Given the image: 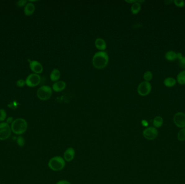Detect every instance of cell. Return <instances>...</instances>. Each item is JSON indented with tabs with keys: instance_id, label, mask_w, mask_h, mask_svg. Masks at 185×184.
<instances>
[{
	"instance_id": "cell-1",
	"label": "cell",
	"mask_w": 185,
	"mask_h": 184,
	"mask_svg": "<svg viewBox=\"0 0 185 184\" xmlns=\"http://www.w3.org/2000/svg\"><path fill=\"white\" fill-rule=\"evenodd\" d=\"M109 62V56L106 52L100 51L96 52L92 58V63L95 68L102 69L104 68Z\"/></svg>"
},
{
	"instance_id": "cell-2",
	"label": "cell",
	"mask_w": 185,
	"mask_h": 184,
	"mask_svg": "<svg viewBox=\"0 0 185 184\" xmlns=\"http://www.w3.org/2000/svg\"><path fill=\"white\" fill-rule=\"evenodd\" d=\"M11 130L15 135H21L25 133L28 128L27 121L23 118H17L11 124Z\"/></svg>"
},
{
	"instance_id": "cell-3",
	"label": "cell",
	"mask_w": 185,
	"mask_h": 184,
	"mask_svg": "<svg viewBox=\"0 0 185 184\" xmlns=\"http://www.w3.org/2000/svg\"><path fill=\"white\" fill-rule=\"evenodd\" d=\"M66 162L60 156H55L52 158L48 161V167L54 171H60L65 168Z\"/></svg>"
},
{
	"instance_id": "cell-4",
	"label": "cell",
	"mask_w": 185,
	"mask_h": 184,
	"mask_svg": "<svg viewBox=\"0 0 185 184\" xmlns=\"http://www.w3.org/2000/svg\"><path fill=\"white\" fill-rule=\"evenodd\" d=\"M52 89L48 85H43L37 91V96L41 101H47L52 95Z\"/></svg>"
},
{
	"instance_id": "cell-5",
	"label": "cell",
	"mask_w": 185,
	"mask_h": 184,
	"mask_svg": "<svg viewBox=\"0 0 185 184\" xmlns=\"http://www.w3.org/2000/svg\"><path fill=\"white\" fill-rule=\"evenodd\" d=\"M12 133L11 126L6 122L0 123V141H5L9 138Z\"/></svg>"
},
{
	"instance_id": "cell-6",
	"label": "cell",
	"mask_w": 185,
	"mask_h": 184,
	"mask_svg": "<svg viewBox=\"0 0 185 184\" xmlns=\"http://www.w3.org/2000/svg\"><path fill=\"white\" fill-rule=\"evenodd\" d=\"M152 90V85L149 82L143 81L140 83L137 87V92L141 96H146L150 94Z\"/></svg>"
},
{
	"instance_id": "cell-7",
	"label": "cell",
	"mask_w": 185,
	"mask_h": 184,
	"mask_svg": "<svg viewBox=\"0 0 185 184\" xmlns=\"http://www.w3.org/2000/svg\"><path fill=\"white\" fill-rule=\"evenodd\" d=\"M25 84L29 87H35L41 82V77L39 74H31L25 79Z\"/></svg>"
},
{
	"instance_id": "cell-8",
	"label": "cell",
	"mask_w": 185,
	"mask_h": 184,
	"mask_svg": "<svg viewBox=\"0 0 185 184\" xmlns=\"http://www.w3.org/2000/svg\"><path fill=\"white\" fill-rule=\"evenodd\" d=\"M158 135V132L155 128L154 127H148L146 128L143 131V136L145 138L152 141L156 138Z\"/></svg>"
},
{
	"instance_id": "cell-9",
	"label": "cell",
	"mask_w": 185,
	"mask_h": 184,
	"mask_svg": "<svg viewBox=\"0 0 185 184\" xmlns=\"http://www.w3.org/2000/svg\"><path fill=\"white\" fill-rule=\"evenodd\" d=\"M175 125L179 128H185V114L182 112H177L173 117Z\"/></svg>"
},
{
	"instance_id": "cell-10",
	"label": "cell",
	"mask_w": 185,
	"mask_h": 184,
	"mask_svg": "<svg viewBox=\"0 0 185 184\" xmlns=\"http://www.w3.org/2000/svg\"><path fill=\"white\" fill-rule=\"evenodd\" d=\"M29 66H30V68L31 69V70L36 74H41L44 70L42 64L37 61H30Z\"/></svg>"
},
{
	"instance_id": "cell-11",
	"label": "cell",
	"mask_w": 185,
	"mask_h": 184,
	"mask_svg": "<svg viewBox=\"0 0 185 184\" xmlns=\"http://www.w3.org/2000/svg\"><path fill=\"white\" fill-rule=\"evenodd\" d=\"M75 150L73 147H69L65 151L63 155L64 159L67 162L72 161L75 157Z\"/></svg>"
},
{
	"instance_id": "cell-12",
	"label": "cell",
	"mask_w": 185,
	"mask_h": 184,
	"mask_svg": "<svg viewBox=\"0 0 185 184\" xmlns=\"http://www.w3.org/2000/svg\"><path fill=\"white\" fill-rule=\"evenodd\" d=\"M66 87V84L64 81H58L53 85V90L56 92H61L65 90Z\"/></svg>"
},
{
	"instance_id": "cell-13",
	"label": "cell",
	"mask_w": 185,
	"mask_h": 184,
	"mask_svg": "<svg viewBox=\"0 0 185 184\" xmlns=\"http://www.w3.org/2000/svg\"><path fill=\"white\" fill-rule=\"evenodd\" d=\"M96 48L101 51H104L107 48V44L104 39L101 38H98L95 41Z\"/></svg>"
},
{
	"instance_id": "cell-14",
	"label": "cell",
	"mask_w": 185,
	"mask_h": 184,
	"mask_svg": "<svg viewBox=\"0 0 185 184\" xmlns=\"http://www.w3.org/2000/svg\"><path fill=\"white\" fill-rule=\"evenodd\" d=\"M35 10V7L33 3H28L25 5L24 8L25 14L27 16H31L33 14Z\"/></svg>"
},
{
	"instance_id": "cell-15",
	"label": "cell",
	"mask_w": 185,
	"mask_h": 184,
	"mask_svg": "<svg viewBox=\"0 0 185 184\" xmlns=\"http://www.w3.org/2000/svg\"><path fill=\"white\" fill-rule=\"evenodd\" d=\"M177 80L172 77H169L164 79V84L166 87L172 88L177 84Z\"/></svg>"
},
{
	"instance_id": "cell-16",
	"label": "cell",
	"mask_w": 185,
	"mask_h": 184,
	"mask_svg": "<svg viewBox=\"0 0 185 184\" xmlns=\"http://www.w3.org/2000/svg\"><path fill=\"white\" fill-rule=\"evenodd\" d=\"M60 76V71L57 69H54L50 74V79L53 82H58Z\"/></svg>"
},
{
	"instance_id": "cell-17",
	"label": "cell",
	"mask_w": 185,
	"mask_h": 184,
	"mask_svg": "<svg viewBox=\"0 0 185 184\" xmlns=\"http://www.w3.org/2000/svg\"><path fill=\"white\" fill-rule=\"evenodd\" d=\"M164 57L167 60L169 61H171V62L174 61L177 59V52L174 51L170 50L167 52Z\"/></svg>"
},
{
	"instance_id": "cell-18",
	"label": "cell",
	"mask_w": 185,
	"mask_h": 184,
	"mask_svg": "<svg viewBox=\"0 0 185 184\" xmlns=\"http://www.w3.org/2000/svg\"><path fill=\"white\" fill-rule=\"evenodd\" d=\"M141 4L140 3L139 1H137V2L134 3L132 4L131 7V11L132 13L134 15L137 14L141 10Z\"/></svg>"
},
{
	"instance_id": "cell-19",
	"label": "cell",
	"mask_w": 185,
	"mask_h": 184,
	"mask_svg": "<svg viewBox=\"0 0 185 184\" xmlns=\"http://www.w3.org/2000/svg\"><path fill=\"white\" fill-rule=\"evenodd\" d=\"M177 82L180 85H185V70L182 71L178 74Z\"/></svg>"
},
{
	"instance_id": "cell-20",
	"label": "cell",
	"mask_w": 185,
	"mask_h": 184,
	"mask_svg": "<svg viewBox=\"0 0 185 184\" xmlns=\"http://www.w3.org/2000/svg\"><path fill=\"white\" fill-rule=\"evenodd\" d=\"M164 123V119L161 116H156L153 119V125L154 128H160Z\"/></svg>"
},
{
	"instance_id": "cell-21",
	"label": "cell",
	"mask_w": 185,
	"mask_h": 184,
	"mask_svg": "<svg viewBox=\"0 0 185 184\" xmlns=\"http://www.w3.org/2000/svg\"><path fill=\"white\" fill-rule=\"evenodd\" d=\"M153 79V74L150 71H147L144 74V79L145 81L146 82H150Z\"/></svg>"
},
{
	"instance_id": "cell-22",
	"label": "cell",
	"mask_w": 185,
	"mask_h": 184,
	"mask_svg": "<svg viewBox=\"0 0 185 184\" xmlns=\"http://www.w3.org/2000/svg\"><path fill=\"white\" fill-rule=\"evenodd\" d=\"M178 139L179 141H185V128H182L178 132Z\"/></svg>"
},
{
	"instance_id": "cell-23",
	"label": "cell",
	"mask_w": 185,
	"mask_h": 184,
	"mask_svg": "<svg viewBox=\"0 0 185 184\" xmlns=\"http://www.w3.org/2000/svg\"><path fill=\"white\" fill-rule=\"evenodd\" d=\"M17 144L20 147H23L25 144V140L23 137L19 136L17 138Z\"/></svg>"
},
{
	"instance_id": "cell-24",
	"label": "cell",
	"mask_w": 185,
	"mask_h": 184,
	"mask_svg": "<svg viewBox=\"0 0 185 184\" xmlns=\"http://www.w3.org/2000/svg\"><path fill=\"white\" fill-rule=\"evenodd\" d=\"M7 113L6 110L1 109H0V122H3L6 119Z\"/></svg>"
},
{
	"instance_id": "cell-25",
	"label": "cell",
	"mask_w": 185,
	"mask_h": 184,
	"mask_svg": "<svg viewBox=\"0 0 185 184\" xmlns=\"http://www.w3.org/2000/svg\"><path fill=\"white\" fill-rule=\"evenodd\" d=\"M173 2L176 6L180 8H183L185 7V2L183 0H174L173 1Z\"/></svg>"
},
{
	"instance_id": "cell-26",
	"label": "cell",
	"mask_w": 185,
	"mask_h": 184,
	"mask_svg": "<svg viewBox=\"0 0 185 184\" xmlns=\"http://www.w3.org/2000/svg\"><path fill=\"white\" fill-rule=\"evenodd\" d=\"M179 66L181 68L185 69V57L183 56L182 58L179 60Z\"/></svg>"
},
{
	"instance_id": "cell-27",
	"label": "cell",
	"mask_w": 185,
	"mask_h": 184,
	"mask_svg": "<svg viewBox=\"0 0 185 184\" xmlns=\"http://www.w3.org/2000/svg\"><path fill=\"white\" fill-rule=\"evenodd\" d=\"M25 85V81L23 79H19L16 82V85L18 87H23Z\"/></svg>"
},
{
	"instance_id": "cell-28",
	"label": "cell",
	"mask_w": 185,
	"mask_h": 184,
	"mask_svg": "<svg viewBox=\"0 0 185 184\" xmlns=\"http://www.w3.org/2000/svg\"><path fill=\"white\" fill-rule=\"evenodd\" d=\"M26 3H27V1H25V0H20L17 2V4L19 7L25 6L27 4Z\"/></svg>"
},
{
	"instance_id": "cell-29",
	"label": "cell",
	"mask_w": 185,
	"mask_h": 184,
	"mask_svg": "<svg viewBox=\"0 0 185 184\" xmlns=\"http://www.w3.org/2000/svg\"><path fill=\"white\" fill-rule=\"evenodd\" d=\"M56 184H71V182H69L67 180H60L58 182H56Z\"/></svg>"
},
{
	"instance_id": "cell-30",
	"label": "cell",
	"mask_w": 185,
	"mask_h": 184,
	"mask_svg": "<svg viewBox=\"0 0 185 184\" xmlns=\"http://www.w3.org/2000/svg\"><path fill=\"white\" fill-rule=\"evenodd\" d=\"M13 118L12 117H9L8 118H7V119L6 123L7 124H11L13 122Z\"/></svg>"
},
{
	"instance_id": "cell-31",
	"label": "cell",
	"mask_w": 185,
	"mask_h": 184,
	"mask_svg": "<svg viewBox=\"0 0 185 184\" xmlns=\"http://www.w3.org/2000/svg\"><path fill=\"white\" fill-rule=\"evenodd\" d=\"M177 59L178 60H180L183 56V54H181V52H177Z\"/></svg>"
},
{
	"instance_id": "cell-32",
	"label": "cell",
	"mask_w": 185,
	"mask_h": 184,
	"mask_svg": "<svg viewBox=\"0 0 185 184\" xmlns=\"http://www.w3.org/2000/svg\"><path fill=\"white\" fill-rule=\"evenodd\" d=\"M141 123L144 126H147L148 125L147 122L145 120H142Z\"/></svg>"
},
{
	"instance_id": "cell-33",
	"label": "cell",
	"mask_w": 185,
	"mask_h": 184,
	"mask_svg": "<svg viewBox=\"0 0 185 184\" xmlns=\"http://www.w3.org/2000/svg\"><path fill=\"white\" fill-rule=\"evenodd\" d=\"M137 1H136V0H134V1H131V0H130V1H126V2H127V3H132V4H133L135 2H137Z\"/></svg>"
},
{
	"instance_id": "cell-34",
	"label": "cell",
	"mask_w": 185,
	"mask_h": 184,
	"mask_svg": "<svg viewBox=\"0 0 185 184\" xmlns=\"http://www.w3.org/2000/svg\"><path fill=\"white\" fill-rule=\"evenodd\" d=\"M173 2V1H168V0H166V1H164V3L166 4H170Z\"/></svg>"
}]
</instances>
